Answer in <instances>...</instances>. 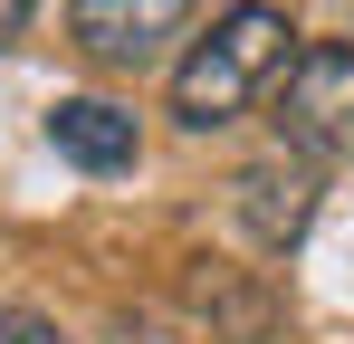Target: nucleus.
Wrapping results in <instances>:
<instances>
[{
    "mask_svg": "<svg viewBox=\"0 0 354 344\" xmlns=\"http://www.w3.org/2000/svg\"><path fill=\"white\" fill-rule=\"evenodd\" d=\"M288 10H268V0H239V10H221L211 19V39H192L173 67V115L192 124V134H221V124H239V115L259 106L268 86H278V67H288Z\"/></svg>",
    "mask_w": 354,
    "mask_h": 344,
    "instance_id": "nucleus-1",
    "label": "nucleus"
},
{
    "mask_svg": "<svg viewBox=\"0 0 354 344\" xmlns=\"http://www.w3.org/2000/svg\"><path fill=\"white\" fill-rule=\"evenodd\" d=\"M268 124L306 163H354V39H316L278 67L268 86Z\"/></svg>",
    "mask_w": 354,
    "mask_h": 344,
    "instance_id": "nucleus-2",
    "label": "nucleus"
},
{
    "mask_svg": "<svg viewBox=\"0 0 354 344\" xmlns=\"http://www.w3.org/2000/svg\"><path fill=\"white\" fill-rule=\"evenodd\" d=\"M316 191H326V163H306V153H288V144L230 172V211H239V229H249L268 258H288L297 239H306V220H316Z\"/></svg>",
    "mask_w": 354,
    "mask_h": 344,
    "instance_id": "nucleus-3",
    "label": "nucleus"
},
{
    "mask_svg": "<svg viewBox=\"0 0 354 344\" xmlns=\"http://www.w3.org/2000/svg\"><path fill=\"white\" fill-rule=\"evenodd\" d=\"M192 29V0H67V39L96 67H153Z\"/></svg>",
    "mask_w": 354,
    "mask_h": 344,
    "instance_id": "nucleus-4",
    "label": "nucleus"
},
{
    "mask_svg": "<svg viewBox=\"0 0 354 344\" xmlns=\"http://www.w3.org/2000/svg\"><path fill=\"white\" fill-rule=\"evenodd\" d=\"M48 144H58L77 172H134L144 163V124L106 96H58L48 106Z\"/></svg>",
    "mask_w": 354,
    "mask_h": 344,
    "instance_id": "nucleus-5",
    "label": "nucleus"
},
{
    "mask_svg": "<svg viewBox=\"0 0 354 344\" xmlns=\"http://www.w3.org/2000/svg\"><path fill=\"white\" fill-rule=\"evenodd\" d=\"M0 344H67L48 316H29V306H0Z\"/></svg>",
    "mask_w": 354,
    "mask_h": 344,
    "instance_id": "nucleus-6",
    "label": "nucleus"
},
{
    "mask_svg": "<svg viewBox=\"0 0 354 344\" xmlns=\"http://www.w3.org/2000/svg\"><path fill=\"white\" fill-rule=\"evenodd\" d=\"M39 19V0H0V48H19V29Z\"/></svg>",
    "mask_w": 354,
    "mask_h": 344,
    "instance_id": "nucleus-7",
    "label": "nucleus"
},
{
    "mask_svg": "<svg viewBox=\"0 0 354 344\" xmlns=\"http://www.w3.org/2000/svg\"><path fill=\"white\" fill-rule=\"evenodd\" d=\"M106 344H182V335H163V325H144V316H124V325H115Z\"/></svg>",
    "mask_w": 354,
    "mask_h": 344,
    "instance_id": "nucleus-8",
    "label": "nucleus"
}]
</instances>
